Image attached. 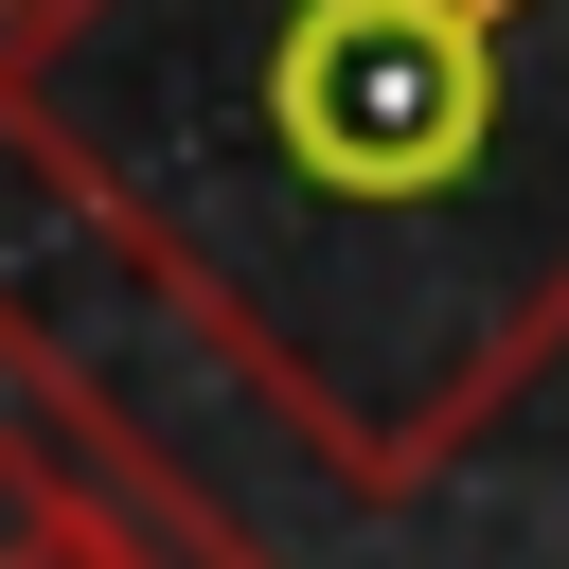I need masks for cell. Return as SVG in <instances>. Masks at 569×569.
Returning a JSON list of instances; mask_svg holds the SVG:
<instances>
[{"label":"cell","instance_id":"6da1fadb","mask_svg":"<svg viewBox=\"0 0 569 569\" xmlns=\"http://www.w3.org/2000/svg\"><path fill=\"white\" fill-rule=\"evenodd\" d=\"M0 142L356 516L569 356V0H71Z\"/></svg>","mask_w":569,"mask_h":569},{"label":"cell","instance_id":"7a4b0ae2","mask_svg":"<svg viewBox=\"0 0 569 569\" xmlns=\"http://www.w3.org/2000/svg\"><path fill=\"white\" fill-rule=\"evenodd\" d=\"M53 569H178V551H160V533H142V516H124V498H89V516H71V551H53Z\"/></svg>","mask_w":569,"mask_h":569},{"label":"cell","instance_id":"3957f363","mask_svg":"<svg viewBox=\"0 0 569 569\" xmlns=\"http://www.w3.org/2000/svg\"><path fill=\"white\" fill-rule=\"evenodd\" d=\"M53 18H71V0H0V53H18V36H53Z\"/></svg>","mask_w":569,"mask_h":569}]
</instances>
